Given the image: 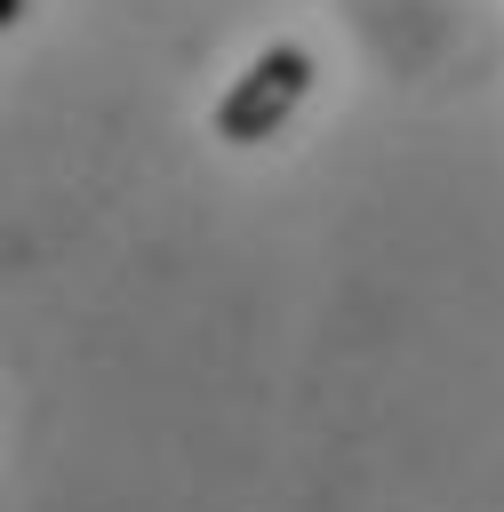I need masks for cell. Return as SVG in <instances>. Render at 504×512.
I'll use <instances>...</instances> for the list:
<instances>
[{
  "instance_id": "obj_1",
  "label": "cell",
  "mask_w": 504,
  "mask_h": 512,
  "mask_svg": "<svg viewBox=\"0 0 504 512\" xmlns=\"http://www.w3.org/2000/svg\"><path fill=\"white\" fill-rule=\"evenodd\" d=\"M304 88H312V56H304V48H264V56L216 96V136H224V144H264V136H280L288 112L304 104Z\"/></svg>"
},
{
  "instance_id": "obj_2",
  "label": "cell",
  "mask_w": 504,
  "mask_h": 512,
  "mask_svg": "<svg viewBox=\"0 0 504 512\" xmlns=\"http://www.w3.org/2000/svg\"><path fill=\"white\" fill-rule=\"evenodd\" d=\"M0 24H24V0H0Z\"/></svg>"
}]
</instances>
